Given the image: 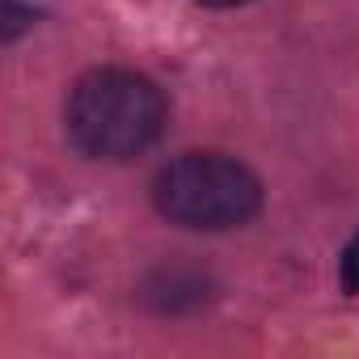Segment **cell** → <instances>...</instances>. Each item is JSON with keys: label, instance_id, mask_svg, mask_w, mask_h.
Wrapping results in <instances>:
<instances>
[{"label": "cell", "instance_id": "6da1fadb", "mask_svg": "<svg viewBox=\"0 0 359 359\" xmlns=\"http://www.w3.org/2000/svg\"><path fill=\"white\" fill-rule=\"evenodd\" d=\"M169 123L161 85L135 68H89L64 102L68 144L89 161H135Z\"/></svg>", "mask_w": 359, "mask_h": 359}, {"label": "cell", "instance_id": "7a4b0ae2", "mask_svg": "<svg viewBox=\"0 0 359 359\" xmlns=\"http://www.w3.org/2000/svg\"><path fill=\"white\" fill-rule=\"evenodd\" d=\"M152 208L195 233L241 229L262 212V177L229 152H182L156 169Z\"/></svg>", "mask_w": 359, "mask_h": 359}, {"label": "cell", "instance_id": "3957f363", "mask_svg": "<svg viewBox=\"0 0 359 359\" xmlns=\"http://www.w3.org/2000/svg\"><path fill=\"white\" fill-rule=\"evenodd\" d=\"M338 279L346 296H359V233L346 241V250L338 254Z\"/></svg>", "mask_w": 359, "mask_h": 359}, {"label": "cell", "instance_id": "277c9868", "mask_svg": "<svg viewBox=\"0 0 359 359\" xmlns=\"http://www.w3.org/2000/svg\"><path fill=\"white\" fill-rule=\"evenodd\" d=\"M26 18H34V9H26L22 0H5V43H18V34L30 26Z\"/></svg>", "mask_w": 359, "mask_h": 359}, {"label": "cell", "instance_id": "5b68a950", "mask_svg": "<svg viewBox=\"0 0 359 359\" xmlns=\"http://www.w3.org/2000/svg\"><path fill=\"white\" fill-rule=\"evenodd\" d=\"M195 5H208V9H241L250 0H195Z\"/></svg>", "mask_w": 359, "mask_h": 359}]
</instances>
